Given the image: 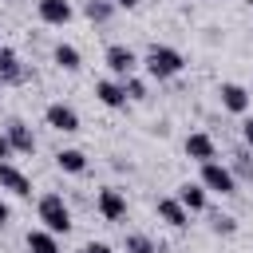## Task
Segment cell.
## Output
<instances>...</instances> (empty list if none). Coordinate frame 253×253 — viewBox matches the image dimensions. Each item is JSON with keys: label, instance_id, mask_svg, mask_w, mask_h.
<instances>
[{"label": "cell", "instance_id": "cell-1", "mask_svg": "<svg viewBox=\"0 0 253 253\" xmlns=\"http://www.w3.org/2000/svg\"><path fill=\"white\" fill-rule=\"evenodd\" d=\"M142 63H146V75H154V79H174V75L186 67L182 51L170 47V43H150V51H146Z\"/></svg>", "mask_w": 253, "mask_h": 253}, {"label": "cell", "instance_id": "cell-2", "mask_svg": "<svg viewBox=\"0 0 253 253\" xmlns=\"http://www.w3.org/2000/svg\"><path fill=\"white\" fill-rule=\"evenodd\" d=\"M36 210H40V221H43L47 233H67L71 229V210H67L63 194H43Z\"/></svg>", "mask_w": 253, "mask_h": 253}, {"label": "cell", "instance_id": "cell-3", "mask_svg": "<svg viewBox=\"0 0 253 253\" xmlns=\"http://www.w3.org/2000/svg\"><path fill=\"white\" fill-rule=\"evenodd\" d=\"M202 186L213 190V194H237V178H233V170L221 166V162H206V166H202Z\"/></svg>", "mask_w": 253, "mask_h": 253}, {"label": "cell", "instance_id": "cell-4", "mask_svg": "<svg viewBox=\"0 0 253 253\" xmlns=\"http://www.w3.org/2000/svg\"><path fill=\"white\" fill-rule=\"evenodd\" d=\"M103 59H107V67H111L119 79H130V75H134V67H138V55H134L126 43H111Z\"/></svg>", "mask_w": 253, "mask_h": 253}, {"label": "cell", "instance_id": "cell-5", "mask_svg": "<svg viewBox=\"0 0 253 253\" xmlns=\"http://www.w3.org/2000/svg\"><path fill=\"white\" fill-rule=\"evenodd\" d=\"M43 119H47L51 130H63V134H75V130H79V115H75V107H67V103H51V107L43 111Z\"/></svg>", "mask_w": 253, "mask_h": 253}, {"label": "cell", "instance_id": "cell-6", "mask_svg": "<svg viewBox=\"0 0 253 253\" xmlns=\"http://www.w3.org/2000/svg\"><path fill=\"white\" fill-rule=\"evenodd\" d=\"M95 206H99V213H103L107 221H123V217H126V198H123V190H115V186L99 190Z\"/></svg>", "mask_w": 253, "mask_h": 253}, {"label": "cell", "instance_id": "cell-7", "mask_svg": "<svg viewBox=\"0 0 253 253\" xmlns=\"http://www.w3.org/2000/svg\"><path fill=\"white\" fill-rule=\"evenodd\" d=\"M0 190L16 194V198H32V182L24 170H16L12 162H0Z\"/></svg>", "mask_w": 253, "mask_h": 253}, {"label": "cell", "instance_id": "cell-8", "mask_svg": "<svg viewBox=\"0 0 253 253\" xmlns=\"http://www.w3.org/2000/svg\"><path fill=\"white\" fill-rule=\"evenodd\" d=\"M36 12H40L43 24H55V28H63V24L75 16V8H71L67 0H36Z\"/></svg>", "mask_w": 253, "mask_h": 253}, {"label": "cell", "instance_id": "cell-9", "mask_svg": "<svg viewBox=\"0 0 253 253\" xmlns=\"http://www.w3.org/2000/svg\"><path fill=\"white\" fill-rule=\"evenodd\" d=\"M95 99H99L103 107L119 111V107H126V87H123L119 79H99V83H95Z\"/></svg>", "mask_w": 253, "mask_h": 253}, {"label": "cell", "instance_id": "cell-10", "mask_svg": "<svg viewBox=\"0 0 253 253\" xmlns=\"http://www.w3.org/2000/svg\"><path fill=\"white\" fill-rule=\"evenodd\" d=\"M217 99H221V107L233 111V115H245V111H249V91H245L241 83H221V87H217Z\"/></svg>", "mask_w": 253, "mask_h": 253}, {"label": "cell", "instance_id": "cell-11", "mask_svg": "<svg viewBox=\"0 0 253 253\" xmlns=\"http://www.w3.org/2000/svg\"><path fill=\"white\" fill-rule=\"evenodd\" d=\"M154 210H158V217H162L166 225H174V229H186V225H190V210H186L178 198H158Z\"/></svg>", "mask_w": 253, "mask_h": 253}, {"label": "cell", "instance_id": "cell-12", "mask_svg": "<svg viewBox=\"0 0 253 253\" xmlns=\"http://www.w3.org/2000/svg\"><path fill=\"white\" fill-rule=\"evenodd\" d=\"M4 134H8V142H12V150H16V154H32V150H36V134H32V126H28V123L12 119Z\"/></svg>", "mask_w": 253, "mask_h": 253}, {"label": "cell", "instance_id": "cell-13", "mask_svg": "<svg viewBox=\"0 0 253 253\" xmlns=\"http://www.w3.org/2000/svg\"><path fill=\"white\" fill-rule=\"evenodd\" d=\"M186 154H190L194 162H202V166H206V162H213L217 146H213V138H210V134H190V138H186Z\"/></svg>", "mask_w": 253, "mask_h": 253}, {"label": "cell", "instance_id": "cell-14", "mask_svg": "<svg viewBox=\"0 0 253 253\" xmlns=\"http://www.w3.org/2000/svg\"><path fill=\"white\" fill-rule=\"evenodd\" d=\"M178 202H182L190 213H202V210H206V186H202V182H182V186H178Z\"/></svg>", "mask_w": 253, "mask_h": 253}, {"label": "cell", "instance_id": "cell-15", "mask_svg": "<svg viewBox=\"0 0 253 253\" xmlns=\"http://www.w3.org/2000/svg\"><path fill=\"white\" fill-rule=\"evenodd\" d=\"M24 79V63L12 47H0V83H20Z\"/></svg>", "mask_w": 253, "mask_h": 253}, {"label": "cell", "instance_id": "cell-16", "mask_svg": "<svg viewBox=\"0 0 253 253\" xmlns=\"http://www.w3.org/2000/svg\"><path fill=\"white\" fill-rule=\"evenodd\" d=\"M55 166H59L63 174H83V170H87V154L75 150V146H63V150L55 154Z\"/></svg>", "mask_w": 253, "mask_h": 253}, {"label": "cell", "instance_id": "cell-17", "mask_svg": "<svg viewBox=\"0 0 253 253\" xmlns=\"http://www.w3.org/2000/svg\"><path fill=\"white\" fill-rule=\"evenodd\" d=\"M28 253H59L55 233H47V229H32V233H28Z\"/></svg>", "mask_w": 253, "mask_h": 253}, {"label": "cell", "instance_id": "cell-18", "mask_svg": "<svg viewBox=\"0 0 253 253\" xmlns=\"http://www.w3.org/2000/svg\"><path fill=\"white\" fill-rule=\"evenodd\" d=\"M51 59L63 67V71H79V47H71V43H55V51H51Z\"/></svg>", "mask_w": 253, "mask_h": 253}, {"label": "cell", "instance_id": "cell-19", "mask_svg": "<svg viewBox=\"0 0 253 253\" xmlns=\"http://www.w3.org/2000/svg\"><path fill=\"white\" fill-rule=\"evenodd\" d=\"M83 12H87V20H91V24H107V20L115 16V4H111V0H87V4H83Z\"/></svg>", "mask_w": 253, "mask_h": 253}, {"label": "cell", "instance_id": "cell-20", "mask_svg": "<svg viewBox=\"0 0 253 253\" xmlns=\"http://www.w3.org/2000/svg\"><path fill=\"white\" fill-rule=\"evenodd\" d=\"M123 249H126V253H158V245H154L146 233H126V237H123Z\"/></svg>", "mask_w": 253, "mask_h": 253}, {"label": "cell", "instance_id": "cell-21", "mask_svg": "<svg viewBox=\"0 0 253 253\" xmlns=\"http://www.w3.org/2000/svg\"><path fill=\"white\" fill-rule=\"evenodd\" d=\"M123 87H126V99H134V103H138V99H146V83H142V79H134V75H130V79H123Z\"/></svg>", "mask_w": 253, "mask_h": 253}, {"label": "cell", "instance_id": "cell-22", "mask_svg": "<svg viewBox=\"0 0 253 253\" xmlns=\"http://www.w3.org/2000/svg\"><path fill=\"white\" fill-rule=\"evenodd\" d=\"M213 229H217V233H237V221H233L229 213H213Z\"/></svg>", "mask_w": 253, "mask_h": 253}, {"label": "cell", "instance_id": "cell-23", "mask_svg": "<svg viewBox=\"0 0 253 253\" xmlns=\"http://www.w3.org/2000/svg\"><path fill=\"white\" fill-rule=\"evenodd\" d=\"M83 253H115V249H111L107 241H87V245H83Z\"/></svg>", "mask_w": 253, "mask_h": 253}, {"label": "cell", "instance_id": "cell-24", "mask_svg": "<svg viewBox=\"0 0 253 253\" xmlns=\"http://www.w3.org/2000/svg\"><path fill=\"white\" fill-rule=\"evenodd\" d=\"M16 150H12V142H8V134H0V162H8Z\"/></svg>", "mask_w": 253, "mask_h": 253}, {"label": "cell", "instance_id": "cell-25", "mask_svg": "<svg viewBox=\"0 0 253 253\" xmlns=\"http://www.w3.org/2000/svg\"><path fill=\"white\" fill-rule=\"evenodd\" d=\"M8 221H12V210H8V202H4V198H0V229H4V225H8Z\"/></svg>", "mask_w": 253, "mask_h": 253}, {"label": "cell", "instance_id": "cell-26", "mask_svg": "<svg viewBox=\"0 0 253 253\" xmlns=\"http://www.w3.org/2000/svg\"><path fill=\"white\" fill-rule=\"evenodd\" d=\"M241 138L253 146V119H245V123H241Z\"/></svg>", "mask_w": 253, "mask_h": 253}, {"label": "cell", "instance_id": "cell-27", "mask_svg": "<svg viewBox=\"0 0 253 253\" xmlns=\"http://www.w3.org/2000/svg\"><path fill=\"white\" fill-rule=\"evenodd\" d=\"M111 4H115V8H134L138 0H111Z\"/></svg>", "mask_w": 253, "mask_h": 253}, {"label": "cell", "instance_id": "cell-28", "mask_svg": "<svg viewBox=\"0 0 253 253\" xmlns=\"http://www.w3.org/2000/svg\"><path fill=\"white\" fill-rule=\"evenodd\" d=\"M0 47H4V43H0Z\"/></svg>", "mask_w": 253, "mask_h": 253}]
</instances>
